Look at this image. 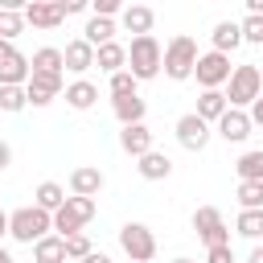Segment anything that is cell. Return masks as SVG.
Segmentation results:
<instances>
[{"mask_svg": "<svg viewBox=\"0 0 263 263\" xmlns=\"http://www.w3.org/2000/svg\"><path fill=\"white\" fill-rule=\"evenodd\" d=\"M4 234H8V214L0 210V238H4Z\"/></svg>", "mask_w": 263, "mask_h": 263, "instance_id": "cell-44", "label": "cell"}, {"mask_svg": "<svg viewBox=\"0 0 263 263\" xmlns=\"http://www.w3.org/2000/svg\"><path fill=\"white\" fill-rule=\"evenodd\" d=\"M99 189H103V173H99V168L82 164V168L70 173V193H74V197H95Z\"/></svg>", "mask_w": 263, "mask_h": 263, "instance_id": "cell-17", "label": "cell"}, {"mask_svg": "<svg viewBox=\"0 0 263 263\" xmlns=\"http://www.w3.org/2000/svg\"><path fill=\"white\" fill-rule=\"evenodd\" d=\"M82 263H111V259H107V255H103V251H90V255H86V259H82Z\"/></svg>", "mask_w": 263, "mask_h": 263, "instance_id": "cell-42", "label": "cell"}, {"mask_svg": "<svg viewBox=\"0 0 263 263\" xmlns=\"http://www.w3.org/2000/svg\"><path fill=\"white\" fill-rule=\"evenodd\" d=\"M49 230H53V214H45L37 205H25V210L8 214V234L16 242H41Z\"/></svg>", "mask_w": 263, "mask_h": 263, "instance_id": "cell-3", "label": "cell"}, {"mask_svg": "<svg viewBox=\"0 0 263 263\" xmlns=\"http://www.w3.org/2000/svg\"><path fill=\"white\" fill-rule=\"evenodd\" d=\"M111 99H127V95H136V78L127 74V70H119V74H111Z\"/></svg>", "mask_w": 263, "mask_h": 263, "instance_id": "cell-33", "label": "cell"}, {"mask_svg": "<svg viewBox=\"0 0 263 263\" xmlns=\"http://www.w3.org/2000/svg\"><path fill=\"white\" fill-rule=\"evenodd\" d=\"M238 33H242V41H251V45H263V16H247V21L238 25Z\"/></svg>", "mask_w": 263, "mask_h": 263, "instance_id": "cell-35", "label": "cell"}, {"mask_svg": "<svg viewBox=\"0 0 263 263\" xmlns=\"http://www.w3.org/2000/svg\"><path fill=\"white\" fill-rule=\"evenodd\" d=\"M193 74H197V82H201V90H218L222 82H230V58L226 53H197V66H193Z\"/></svg>", "mask_w": 263, "mask_h": 263, "instance_id": "cell-8", "label": "cell"}, {"mask_svg": "<svg viewBox=\"0 0 263 263\" xmlns=\"http://www.w3.org/2000/svg\"><path fill=\"white\" fill-rule=\"evenodd\" d=\"M0 263H12V255H8V251H4V247H0Z\"/></svg>", "mask_w": 263, "mask_h": 263, "instance_id": "cell-45", "label": "cell"}, {"mask_svg": "<svg viewBox=\"0 0 263 263\" xmlns=\"http://www.w3.org/2000/svg\"><path fill=\"white\" fill-rule=\"evenodd\" d=\"M58 8H62V16H78V12H86L90 4H86V0H58Z\"/></svg>", "mask_w": 263, "mask_h": 263, "instance_id": "cell-38", "label": "cell"}, {"mask_svg": "<svg viewBox=\"0 0 263 263\" xmlns=\"http://www.w3.org/2000/svg\"><path fill=\"white\" fill-rule=\"evenodd\" d=\"M226 107H230V103H226V95H222V90H201V99H197V111H193V115H197V119H205V123H218V119L226 115Z\"/></svg>", "mask_w": 263, "mask_h": 263, "instance_id": "cell-19", "label": "cell"}, {"mask_svg": "<svg viewBox=\"0 0 263 263\" xmlns=\"http://www.w3.org/2000/svg\"><path fill=\"white\" fill-rule=\"evenodd\" d=\"M193 230H197V238L205 247H230V230L222 222V210H214V205H201L193 214Z\"/></svg>", "mask_w": 263, "mask_h": 263, "instance_id": "cell-7", "label": "cell"}, {"mask_svg": "<svg viewBox=\"0 0 263 263\" xmlns=\"http://www.w3.org/2000/svg\"><path fill=\"white\" fill-rule=\"evenodd\" d=\"M255 123L263 127V95H259V99L251 103V127H255Z\"/></svg>", "mask_w": 263, "mask_h": 263, "instance_id": "cell-39", "label": "cell"}, {"mask_svg": "<svg viewBox=\"0 0 263 263\" xmlns=\"http://www.w3.org/2000/svg\"><path fill=\"white\" fill-rule=\"evenodd\" d=\"M95 66H99V70H107V74H119V70L127 66V49H123L119 41H107V45H99V49H95Z\"/></svg>", "mask_w": 263, "mask_h": 263, "instance_id": "cell-18", "label": "cell"}, {"mask_svg": "<svg viewBox=\"0 0 263 263\" xmlns=\"http://www.w3.org/2000/svg\"><path fill=\"white\" fill-rule=\"evenodd\" d=\"M58 95H62V74H29L25 99H29L33 107H49Z\"/></svg>", "mask_w": 263, "mask_h": 263, "instance_id": "cell-10", "label": "cell"}, {"mask_svg": "<svg viewBox=\"0 0 263 263\" xmlns=\"http://www.w3.org/2000/svg\"><path fill=\"white\" fill-rule=\"evenodd\" d=\"M25 82H29V58L12 41H0V86H25Z\"/></svg>", "mask_w": 263, "mask_h": 263, "instance_id": "cell-9", "label": "cell"}, {"mask_svg": "<svg viewBox=\"0 0 263 263\" xmlns=\"http://www.w3.org/2000/svg\"><path fill=\"white\" fill-rule=\"evenodd\" d=\"M29 74H62V49H53V45L37 49L29 58Z\"/></svg>", "mask_w": 263, "mask_h": 263, "instance_id": "cell-27", "label": "cell"}, {"mask_svg": "<svg viewBox=\"0 0 263 263\" xmlns=\"http://www.w3.org/2000/svg\"><path fill=\"white\" fill-rule=\"evenodd\" d=\"M247 263H263V242H259V247L251 251V259H247Z\"/></svg>", "mask_w": 263, "mask_h": 263, "instance_id": "cell-43", "label": "cell"}, {"mask_svg": "<svg viewBox=\"0 0 263 263\" xmlns=\"http://www.w3.org/2000/svg\"><path fill=\"white\" fill-rule=\"evenodd\" d=\"M205 263H234V251L230 247H210L205 251Z\"/></svg>", "mask_w": 263, "mask_h": 263, "instance_id": "cell-37", "label": "cell"}, {"mask_svg": "<svg viewBox=\"0 0 263 263\" xmlns=\"http://www.w3.org/2000/svg\"><path fill=\"white\" fill-rule=\"evenodd\" d=\"M115 12H123V4H119V0H99V4H95V16H103V21H111Z\"/></svg>", "mask_w": 263, "mask_h": 263, "instance_id": "cell-36", "label": "cell"}, {"mask_svg": "<svg viewBox=\"0 0 263 263\" xmlns=\"http://www.w3.org/2000/svg\"><path fill=\"white\" fill-rule=\"evenodd\" d=\"M234 230L242 238H263V210H242L238 222H234Z\"/></svg>", "mask_w": 263, "mask_h": 263, "instance_id": "cell-29", "label": "cell"}, {"mask_svg": "<svg viewBox=\"0 0 263 263\" xmlns=\"http://www.w3.org/2000/svg\"><path fill=\"white\" fill-rule=\"evenodd\" d=\"M119 247H123V255H127L132 263H148V259L156 255V238H152V230H148L144 222H127V226L119 230Z\"/></svg>", "mask_w": 263, "mask_h": 263, "instance_id": "cell-6", "label": "cell"}, {"mask_svg": "<svg viewBox=\"0 0 263 263\" xmlns=\"http://www.w3.org/2000/svg\"><path fill=\"white\" fill-rule=\"evenodd\" d=\"M95 197H66V205L53 214V230H62V238L70 234H82V226L95 218Z\"/></svg>", "mask_w": 263, "mask_h": 263, "instance_id": "cell-5", "label": "cell"}, {"mask_svg": "<svg viewBox=\"0 0 263 263\" xmlns=\"http://www.w3.org/2000/svg\"><path fill=\"white\" fill-rule=\"evenodd\" d=\"M95 99H99V86H95V82H86V78H78V82H70V86H66V103H70L74 111H90V107H95Z\"/></svg>", "mask_w": 263, "mask_h": 263, "instance_id": "cell-21", "label": "cell"}, {"mask_svg": "<svg viewBox=\"0 0 263 263\" xmlns=\"http://www.w3.org/2000/svg\"><path fill=\"white\" fill-rule=\"evenodd\" d=\"M173 132H177L181 148H189V152H201V148L210 144V123H205V119H197L193 111H189V115H181Z\"/></svg>", "mask_w": 263, "mask_h": 263, "instance_id": "cell-11", "label": "cell"}, {"mask_svg": "<svg viewBox=\"0 0 263 263\" xmlns=\"http://www.w3.org/2000/svg\"><path fill=\"white\" fill-rule=\"evenodd\" d=\"M193 66H197V41H193L189 33L173 37V41L164 45L160 70H164V74H168L173 82H181V78H189V74H193Z\"/></svg>", "mask_w": 263, "mask_h": 263, "instance_id": "cell-2", "label": "cell"}, {"mask_svg": "<svg viewBox=\"0 0 263 263\" xmlns=\"http://www.w3.org/2000/svg\"><path fill=\"white\" fill-rule=\"evenodd\" d=\"M173 263H193V259H173Z\"/></svg>", "mask_w": 263, "mask_h": 263, "instance_id": "cell-46", "label": "cell"}, {"mask_svg": "<svg viewBox=\"0 0 263 263\" xmlns=\"http://www.w3.org/2000/svg\"><path fill=\"white\" fill-rule=\"evenodd\" d=\"M25 107H29V99H25V86H0V111L16 115V111H25Z\"/></svg>", "mask_w": 263, "mask_h": 263, "instance_id": "cell-30", "label": "cell"}, {"mask_svg": "<svg viewBox=\"0 0 263 263\" xmlns=\"http://www.w3.org/2000/svg\"><path fill=\"white\" fill-rule=\"evenodd\" d=\"M234 168H238V177H242V181H263V148H255V152H242Z\"/></svg>", "mask_w": 263, "mask_h": 263, "instance_id": "cell-28", "label": "cell"}, {"mask_svg": "<svg viewBox=\"0 0 263 263\" xmlns=\"http://www.w3.org/2000/svg\"><path fill=\"white\" fill-rule=\"evenodd\" d=\"M33 259L37 263H66V238L62 234H45L41 242H33Z\"/></svg>", "mask_w": 263, "mask_h": 263, "instance_id": "cell-22", "label": "cell"}, {"mask_svg": "<svg viewBox=\"0 0 263 263\" xmlns=\"http://www.w3.org/2000/svg\"><path fill=\"white\" fill-rule=\"evenodd\" d=\"M247 16H263V0H247Z\"/></svg>", "mask_w": 263, "mask_h": 263, "instance_id": "cell-41", "label": "cell"}, {"mask_svg": "<svg viewBox=\"0 0 263 263\" xmlns=\"http://www.w3.org/2000/svg\"><path fill=\"white\" fill-rule=\"evenodd\" d=\"M160 58H164V49H160V41L152 33L148 37H132V45H127V74L136 82H148V78L160 74Z\"/></svg>", "mask_w": 263, "mask_h": 263, "instance_id": "cell-1", "label": "cell"}, {"mask_svg": "<svg viewBox=\"0 0 263 263\" xmlns=\"http://www.w3.org/2000/svg\"><path fill=\"white\" fill-rule=\"evenodd\" d=\"M210 37H214V53H226V58H230V49H238V41H242V33H238L234 21H218Z\"/></svg>", "mask_w": 263, "mask_h": 263, "instance_id": "cell-24", "label": "cell"}, {"mask_svg": "<svg viewBox=\"0 0 263 263\" xmlns=\"http://www.w3.org/2000/svg\"><path fill=\"white\" fill-rule=\"evenodd\" d=\"M238 201L242 210H263V181H238Z\"/></svg>", "mask_w": 263, "mask_h": 263, "instance_id": "cell-31", "label": "cell"}, {"mask_svg": "<svg viewBox=\"0 0 263 263\" xmlns=\"http://www.w3.org/2000/svg\"><path fill=\"white\" fill-rule=\"evenodd\" d=\"M111 107H115V119H119L123 127H132V123H144V99H140V95L111 99Z\"/></svg>", "mask_w": 263, "mask_h": 263, "instance_id": "cell-25", "label": "cell"}, {"mask_svg": "<svg viewBox=\"0 0 263 263\" xmlns=\"http://www.w3.org/2000/svg\"><path fill=\"white\" fill-rule=\"evenodd\" d=\"M218 136H222L226 144H238V140H247V136H251V115H247V111H234V107H226V115L218 119Z\"/></svg>", "mask_w": 263, "mask_h": 263, "instance_id": "cell-13", "label": "cell"}, {"mask_svg": "<svg viewBox=\"0 0 263 263\" xmlns=\"http://www.w3.org/2000/svg\"><path fill=\"white\" fill-rule=\"evenodd\" d=\"M21 16H25V25H33V29H58L66 16H62V8H58V0L49 4V0H33V4H25L21 8Z\"/></svg>", "mask_w": 263, "mask_h": 263, "instance_id": "cell-12", "label": "cell"}, {"mask_svg": "<svg viewBox=\"0 0 263 263\" xmlns=\"http://www.w3.org/2000/svg\"><path fill=\"white\" fill-rule=\"evenodd\" d=\"M8 164H12V148L0 140V168H8Z\"/></svg>", "mask_w": 263, "mask_h": 263, "instance_id": "cell-40", "label": "cell"}, {"mask_svg": "<svg viewBox=\"0 0 263 263\" xmlns=\"http://www.w3.org/2000/svg\"><path fill=\"white\" fill-rule=\"evenodd\" d=\"M82 41H86L90 49H99V45H107V41H115V21H103V16H90V21H86V29H82Z\"/></svg>", "mask_w": 263, "mask_h": 263, "instance_id": "cell-23", "label": "cell"}, {"mask_svg": "<svg viewBox=\"0 0 263 263\" xmlns=\"http://www.w3.org/2000/svg\"><path fill=\"white\" fill-rule=\"evenodd\" d=\"M136 168H140V177H144V181H164V177L173 173V160H168L164 152H156V148H152V152H144V156H140V164H136Z\"/></svg>", "mask_w": 263, "mask_h": 263, "instance_id": "cell-20", "label": "cell"}, {"mask_svg": "<svg viewBox=\"0 0 263 263\" xmlns=\"http://www.w3.org/2000/svg\"><path fill=\"white\" fill-rule=\"evenodd\" d=\"M119 16H123V29L136 33V37H148V33H152V21H156V12H152L148 4H127Z\"/></svg>", "mask_w": 263, "mask_h": 263, "instance_id": "cell-16", "label": "cell"}, {"mask_svg": "<svg viewBox=\"0 0 263 263\" xmlns=\"http://www.w3.org/2000/svg\"><path fill=\"white\" fill-rule=\"evenodd\" d=\"M263 95V74H259V66H234L230 70V90H226V103L234 107V111H242V107H251L255 99Z\"/></svg>", "mask_w": 263, "mask_h": 263, "instance_id": "cell-4", "label": "cell"}, {"mask_svg": "<svg viewBox=\"0 0 263 263\" xmlns=\"http://www.w3.org/2000/svg\"><path fill=\"white\" fill-rule=\"evenodd\" d=\"M119 148L127 152V156H144V152H152V132L144 127V123H132V127H123L119 132Z\"/></svg>", "mask_w": 263, "mask_h": 263, "instance_id": "cell-15", "label": "cell"}, {"mask_svg": "<svg viewBox=\"0 0 263 263\" xmlns=\"http://www.w3.org/2000/svg\"><path fill=\"white\" fill-rule=\"evenodd\" d=\"M37 210H45V214H58L62 205H66V189L58 185V181H41L37 185V201H33Z\"/></svg>", "mask_w": 263, "mask_h": 263, "instance_id": "cell-26", "label": "cell"}, {"mask_svg": "<svg viewBox=\"0 0 263 263\" xmlns=\"http://www.w3.org/2000/svg\"><path fill=\"white\" fill-rule=\"evenodd\" d=\"M62 66H66L70 74H86V70L95 66V49L78 37V41H70V45L62 49Z\"/></svg>", "mask_w": 263, "mask_h": 263, "instance_id": "cell-14", "label": "cell"}, {"mask_svg": "<svg viewBox=\"0 0 263 263\" xmlns=\"http://www.w3.org/2000/svg\"><path fill=\"white\" fill-rule=\"evenodd\" d=\"M16 33H25V16H21V8L12 12V8H0V41H12Z\"/></svg>", "mask_w": 263, "mask_h": 263, "instance_id": "cell-32", "label": "cell"}, {"mask_svg": "<svg viewBox=\"0 0 263 263\" xmlns=\"http://www.w3.org/2000/svg\"><path fill=\"white\" fill-rule=\"evenodd\" d=\"M86 255H90V238L86 234H70L66 238V263L70 259H86Z\"/></svg>", "mask_w": 263, "mask_h": 263, "instance_id": "cell-34", "label": "cell"}]
</instances>
